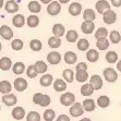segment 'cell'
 <instances>
[{"instance_id":"6da1fadb","label":"cell","mask_w":121,"mask_h":121,"mask_svg":"<svg viewBox=\"0 0 121 121\" xmlns=\"http://www.w3.org/2000/svg\"><path fill=\"white\" fill-rule=\"evenodd\" d=\"M75 100V96L73 93H70V92H65V94H62L60 96V104L68 107V106H71V105L74 103Z\"/></svg>"},{"instance_id":"7a4b0ae2","label":"cell","mask_w":121,"mask_h":121,"mask_svg":"<svg viewBox=\"0 0 121 121\" xmlns=\"http://www.w3.org/2000/svg\"><path fill=\"white\" fill-rule=\"evenodd\" d=\"M69 111H70V115L72 116V117L78 118V117L83 115V112H84L85 110H84V108L82 107L81 103H73V104L71 105Z\"/></svg>"},{"instance_id":"3957f363","label":"cell","mask_w":121,"mask_h":121,"mask_svg":"<svg viewBox=\"0 0 121 121\" xmlns=\"http://www.w3.org/2000/svg\"><path fill=\"white\" fill-rule=\"evenodd\" d=\"M104 78L107 82L112 83V82L117 81V79H118V73L116 72V70L112 69V68H106L104 70Z\"/></svg>"},{"instance_id":"277c9868","label":"cell","mask_w":121,"mask_h":121,"mask_svg":"<svg viewBox=\"0 0 121 121\" xmlns=\"http://www.w3.org/2000/svg\"><path fill=\"white\" fill-rule=\"evenodd\" d=\"M61 11V6H60V2H57V1H51L47 7V13L49 15H58Z\"/></svg>"},{"instance_id":"5b68a950","label":"cell","mask_w":121,"mask_h":121,"mask_svg":"<svg viewBox=\"0 0 121 121\" xmlns=\"http://www.w3.org/2000/svg\"><path fill=\"white\" fill-rule=\"evenodd\" d=\"M103 20L106 24H113L117 20V14L115 11H111V10H106V11L103 13Z\"/></svg>"},{"instance_id":"8992f818","label":"cell","mask_w":121,"mask_h":121,"mask_svg":"<svg viewBox=\"0 0 121 121\" xmlns=\"http://www.w3.org/2000/svg\"><path fill=\"white\" fill-rule=\"evenodd\" d=\"M27 81L25 79H23V78H17L13 82V86L17 92H24L27 88Z\"/></svg>"},{"instance_id":"52a82bcc","label":"cell","mask_w":121,"mask_h":121,"mask_svg":"<svg viewBox=\"0 0 121 121\" xmlns=\"http://www.w3.org/2000/svg\"><path fill=\"white\" fill-rule=\"evenodd\" d=\"M1 101H2L6 106H13V105L17 104V96L14 95V94L9 93V94H4V95L2 96Z\"/></svg>"},{"instance_id":"ba28073f","label":"cell","mask_w":121,"mask_h":121,"mask_svg":"<svg viewBox=\"0 0 121 121\" xmlns=\"http://www.w3.org/2000/svg\"><path fill=\"white\" fill-rule=\"evenodd\" d=\"M0 36L2 37L3 39L10 40L13 37V31L8 25H2L0 27Z\"/></svg>"},{"instance_id":"9c48e42d","label":"cell","mask_w":121,"mask_h":121,"mask_svg":"<svg viewBox=\"0 0 121 121\" xmlns=\"http://www.w3.org/2000/svg\"><path fill=\"white\" fill-rule=\"evenodd\" d=\"M96 11L98 12L99 14H103L106 10H109L110 9V4L107 0H98L95 4Z\"/></svg>"},{"instance_id":"30bf717a","label":"cell","mask_w":121,"mask_h":121,"mask_svg":"<svg viewBox=\"0 0 121 121\" xmlns=\"http://www.w3.org/2000/svg\"><path fill=\"white\" fill-rule=\"evenodd\" d=\"M68 11H69V13H70L72 17H78V15H80V14H81V12H82L81 3H79V2H72L70 6H69Z\"/></svg>"},{"instance_id":"8fae6325","label":"cell","mask_w":121,"mask_h":121,"mask_svg":"<svg viewBox=\"0 0 121 121\" xmlns=\"http://www.w3.org/2000/svg\"><path fill=\"white\" fill-rule=\"evenodd\" d=\"M47 61L50 65H59L61 61V55L57 51H51L47 56Z\"/></svg>"},{"instance_id":"7c38bea8","label":"cell","mask_w":121,"mask_h":121,"mask_svg":"<svg viewBox=\"0 0 121 121\" xmlns=\"http://www.w3.org/2000/svg\"><path fill=\"white\" fill-rule=\"evenodd\" d=\"M95 30V24L94 22H88V21H84L82 23L81 25V31L83 32L84 34L88 35V34H92Z\"/></svg>"},{"instance_id":"4fadbf2b","label":"cell","mask_w":121,"mask_h":121,"mask_svg":"<svg viewBox=\"0 0 121 121\" xmlns=\"http://www.w3.org/2000/svg\"><path fill=\"white\" fill-rule=\"evenodd\" d=\"M25 110L22 107H15L12 110V117L15 120H22L25 118Z\"/></svg>"},{"instance_id":"5bb4252c","label":"cell","mask_w":121,"mask_h":121,"mask_svg":"<svg viewBox=\"0 0 121 121\" xmlns=\"http://www.w3.org/2000/svg\"><path fill=\"white\" fill-rule=\"evenodd\" d=\"M90 83L94 86V88L96 90H100L101 87H103V80H101V78L98 75V74H94V75H92V78H91L90 80Z\"/></svg>"},{"instance_id":"9a60e30c","label":"cell","mask_w":121,"mask_h":121,"mask_svg":"<svg viewBox=\"0 0 121 121\" xmlns=\"http://www.w3.org/2000/svg\"><path fill=\"white\" fill-rule=\"evenodd\" d=\"M4 9L8 13H15V12L19 11V4L14 0H9L4 6Z\"/></svg>"},{"instance_id":"2e32d148","label":"cell","mask_w":121,"mask_h":121,"mask_svg":"<svg viewBox=\"0 0 121 121\" xmlns=\"http://www.w3.org/2000/svg\"><path fill=\"white\" fill-rule=\"evenodd\" d=\"M63 59H65V62L68 63V65H74L76 62V60H78V56L73 51H67L65 54Z\"/></svg>"},{"instance_id":"e0dca14e","label":"cell","mask_w":121,"mask_h":121,"mask_svg":"<svg viewBox=\"0 0 121 121\" xmlns=\"http://www.w3.org/2000/svg\"><path fill=\"white\" fill-rule=\"evenodd\" d=\"M12 24L15 27H22L25 24V17L23 14H15L12 19Z\"/></svg>"},{"instance_id":"ac0fdd59","label":"cell","mask_w":121,"mask_h":121,"mask_svg":"<svg viewBox=\"0 0 121 121\" xmlns=\"http://www.w3.org/2000/svg\"><path fill=\"white\" fill-rule=\"evenodd\" d=\"M54 90L56 92H63L67 90V81H63L62 79H57L54 82Z\"/></svg>"},{"instance_id":"d6986e66","label":"cell","mask_w":121,"mask_h":121,"mask_svg":"<svg viewBox=\"0 0 121 121\" xmlns=\"http://www.w3.org/2000/svg\"><path fill=\"white\" fill-rule=\"evenodd\" d=\"M12 67V61L8 57H2L0 59V69L2 71H8Z\"/></svg>"},{"instance_id":"ffe728a7","label":"cell","mask_w":121,"mask_h":121,"mask_svg":"<svg viewBox=\"0 0 121 121\" xmlns=\"http://www.w3.org/2000/svg\"><path fill=\"white\" fill-rule=\"evenodd\" d=\"M65 26L60 24V23H57L52 26V34H54L55 36L57 37H62L65 35Z\"/></svg>"},{"instance_id":"44dd1931","label":"cell","mask_w":121,"mask_h":121,"mask_svg":"<svg viewBox=\"0 0 121 121\" xmlns=\"http://www.w3.org/2000/svg\"><path fill=\"white\" fill-rule=\"evenodd\" d=\"M54 81V78L51 74H44V75L40 78L39 80V83L42 85L43 87H48V86H50L51 83Z\"/></svg>"},{"instance_id":"7402d4cb","label":"cell","mask_w":121,"mask_h":121,"mask_svg":"<svg viewBox=\"0 0 121 121\" xmlns=\"http://www.w3.org/2000/svg\"><path fill=\"white\" fill-rule=\"evenodd\" d=\"M11 90H12V85L9 81L3 80V81L0 82V92H1V94H3V95L9 94L11 92Z\"/></svg>"},{"instance_id":"603a6c76","label":"cell","mask_w":121,"mask_h":121,"mask_svg":"<svg viewBox=\"0 0 121 121\" xmlns=\"http://www.w3.org/2000/svg\"><path fill=\"white\" fill-rule=\"evenodd\" d=\"M75 80L78 82L84 83L88 80V73L86 72V70H78L75 73Z\"/></svg>"},{"instance_id":"cb8c5ba5","label":"cell","mask_w":121,"mask_h":121,"mask_svg":"<svg viewBox=\"0 0 121 121\" xmlns=\"http://www.w3.org/2000/svg\"><path fill=\"white\" fill-rule=\"evenodd\" d=\"M94 86L91 83H87V84H83V86L81 87V94L83 96H91L94 93Z\"/></svg>"},{"instance_id":"d4e9b609","label":"cell","mask_w":121,"mask_h":121,"mask_svg":"<svg viewBox=\"0 0 121 121\" xmlns=\"http://www.w3.org/2000/svg\"><path fill=\"white\" fill-rule=\"evenodd\" d=\"M83 108H84L85 111H88V112L94 111L95 108H96L95 101H94L93 99H91V98H86L84 101H83Z\"/></svg>"},{"instance_id":"484cf974","label":"cell","mask_w":121,"mask_h":121,"mask_svg":"<svg viewBox=\"0 0 121 121\" xmlns=\"http://www.w3.org/2000/svg\"><path fill=\"white\" fill-rule=\"evenodd\" d=\"M26 23H27L28 27H31V28L37 27L38 24H39V17H37V15H35V14L30 15V17H27V20H26Z\"/></svg>"},{"instance_id":"4316f807","label":"cell","mask_w":121,"mask_h":121,"mask_svg":"<svg viewBox=\"0 0 121 121\" xmlns=\"http://www.w3.org/2000/svg\"><path fill=\"white\" fill-rule=\"evenodd\" d=\"M98 58H99V55H98V51L96 50V49H90V50H87V52H86V59L90 62H96L98 60Z\"/></svg>"},{"instance_id":"83f0119b","label":"cell","mask_w":121,"mask_h":121,"mask_svg":"<svg viewBox=\"0 0 121 121\" xmlns=\"http://www.w3.org/2000/svg\"><path fill=\"white\" fill-rule=\"evenodd\" d=\"M96 46H97V48H98L99 50H107L108 47H109V40L106 37L99 38V39H97Z\"/></svg>"},{"instance_id":"f1b7e54d","label":"cell","mask_w":121,"mask_h":121,"mask_svg":"<svg viewBox=\"0 0 121 121\" xmlns=\"http://www.w3.org/2000/svg\"><path fill=\"white\" fill-rule=\"evenodd\" d=\"M78 37H79V34L74 30H70L65 34V39L68 43H75L78 40Z\"/></svg>"},{"instance_id":"f546056e","label":"cell","mask_w":121,"mask_h":121,"mask_svg":"<svg viewBox=\"0 0 121 121\" xmlns=\"http://www.w3.org/2000/svg\"><path fill=\"white\" fill-rule=\"evenodd\" d=\"M110 104V99L109 97H107V96H99L98 98H97V105H98V107L100 108H106L108 107Z\"/></svg>"},{"instance_id":"4dcf8cb0","label":"cell","mask_w":121,"mask_h":121,"mask_svg":"<svg viewBox=\"0 0 121 121\" xmlns=\"http://www.w3.org/2000/svg\"><path fill=\"white\" fill-rule=\"evenodd\" d=\"M95 17H96V14L92 9H86L84 11V13H83V19H84V21L93 22V21L95 20Z\"/></svg>"},{"instance_id":"1f68e13d","label":"cell","mask_w":121,"mask_h":121,"mask_svg":"<svg viewBox=\"0 0 121 121\" xmlns=\"http://www.w3.org/2000/svg\"><path fill=\"white\" fill-rule=\"evenodd\" d=\"M48 46L50 48L60 47V46H61V39H60V37H57V36L49 37V39H48Z\"/></svg>"},{"instance_id":"d6a6232c","label":"cell","mask_w":121,"mask_h":121,"mask_svg":"<svg viewBox=\"0 0 121 121\" xmlns=\"http://www.w3.org/2000/svg\"><path fill=\"white\" fill-rule=\"evenodd\" d=\"M28 10L33 13H39L40 10H42V6L39 4V2H37V1H31V2L28 3L27 6Z\"/></svg>"},{"instance_id":"836d02e7","label":"cell","mask_w":121,"mask_h":121,"mask_svg":"<svg viewBox=\"0 0 121 121\" xmlns=\"http://www.w3.org/2000/svg\"><path fill=\"white\" fill-rule=\"evenodd\" d=\"M62 76H63V79H65L68 83H72L73 79H74V72L71 70V69H65V70H63V72H62Z\"/></svg>"},{"instance_id":"e575fe53","label":"cell","mask_w":121,"mask_h":121,"mask_svg":"<svg viewBox=\"0 0 121 121\" xmlns=\"http://www.w3.org/2000/svg\"><path fill=\"white\" fill-rule=\"evenodd\" d=\"M13 73L14 74H17V75H20L22 74L24 71H25V65L23 63V62H17V63H14L13 65Z\"/></svg>"},{"instance_id":"d590c367","label":"cell","mask_w":121,"mask_h":121,"mask_svg":"<svg viewBox=\"0 0 121 121\" xmlns=\"http://www.w3.org/2000/svg\"><path fill=\"white\" fill-rule=\"evenodd\" d=\"M109 39L112 44H118L121 40V35L118 31H111L109 33Z\"/></svg>"},{"instance_id":"8d00e7d4","label":"cell","mask_w":121,"mask_h":121,"mask_svg":"<svg viewBox=\"0 0 121 121\" xmlns=\"http://www.w3.org/2000/svg\"><path fill=\"white\" fill-rule=\"evenodd\" d=\"M35 68H36V70L38 73H45L48 69V65H47V63H45L43 60H38V61L35 63Z\"/></svg>"},{"instance_id":"74e56055","label":"cell","mask_w":121,"mask_h":121,"mask_svg":"<svg viewBox=\"0 0 121 121\" xmlns=\"http://www.w3.org/2000/svg\"><path fill=\"white\" fill-rule=\"evenodd\" d=\"M43 47V44L39 39H32L30 42V48L33 51H39Z\"/></svg>"},{"instance_id":"f35d334b","label":"cell","mask_w":121,"mask_h":121,"mask_svg":"<svg viewBox=\"0 0 121 121\" xmlns=\"http://www.w3.org/2000/svg\"><path fill=\"white\" fill-rule=\"evenodd\" d=\"M38 72H37L36 68H35V65H28L27 69H26V75L30 79H35L37 75H38Z\"/></svg>"},{"instance_id":"ab89813d","label":"cell","mask_w":121,"mask_h":121,"mask_svg":"<svg viewBox=\"0 0 121 121\" xmlns=\"http://www.w3.org/2000/svg\"><path fill=\"white\" fill-rule=\"evenodd\" d=\"M106 61L109 63H116L118 61V55L115 51H108L106 54Z\"/></svg>"},{"instance_id":"60d3db41","label":"cell","mask_w":121,"mask_h":121,"mask_svg":"<svg viewBox=\"0 0 121 121\" xmlns=\"http://www.w3.org/2000/svg\"><path fill=\"white\" fill-rule=\"evenodd\" d=\"M78 48H79V50L81 51H85L87 50L88 48H90V43L86 38H82L78 42Z\"/></svg>"},{"instance_id":"b9f144b4","label":"cell","mask_w":121,"mask_h":121,"mask_svg":"<svg viewBox=\"0 0 121 121\" xmlns=\"http://www.w3.org/2000/svg\"><path fill=\"white\" fill-rule=\"evenodd\" d=\"M23 46H24V43H23L21 39H13L11 43V48L15 51L21 50L23 48Z\"/></svg>"},{"instance_id":"7bdbcfd3","label":"cell","mask_w":121,"mask_h":121,"mask_svg":"<svg viewBox=\"0 0 121 121\" xmlns=\"http://www.w3.org/2000/svg\"><path fill=\"white\" fill-rule=\"evenodd\" d=\"M27 121H40V115L37 111H30L26 116Z\"/></svg>"},{"instance_id":"ee69618b","label":"cell","mask_w":121,"mask_h":121,"mask_svg":"<svg viewBox=\"0 0 121 121\" xmlns=\"http://www.w3.org/2000/svg\"><path fill=\"white\" fill-rule=\"evenodd\" d=\"M55 117H56V113L52 109H46L44 111V119L46 121H52L55 119Z\"/></svg>"},{"instance_id":"f6af8a7d","label":"cell","mask_w":121,"mask_h":121,"mask_svg":"<svg viewBox=\"0 0 121 121\" xmlns=\"http://www.w3.org/2000/svg\"><path fill=\"white\" fill-rule=\"evenodd\" d=\"M108 35V31L107 28L105 27H99L95 33V38L96 39H99V38H103V37H107Z\"/></svg>"},{"instance_id":"bcb514c9","label":"cell","mask_w":121,"mask_h":121,"mask_svg":"<svg viewBox=\"0 0 121 121\" xmlns=\"http://www.w3.org/2000/svg\"><path fill=\"white\" fill-rule=\"evenodd\" d=\"M43 97H44V94H42V93H35L33 95V103L35 105H40Z\"/></svg>"},{"instance_id":"7dc6e473","label":"cell","mask_w":121,"mask_h":121,"mask_svg":"<svg viewBox=\"0 0 121 121\" xmlns=\"http://www.w3.org/2000/svg\"><path fill=\"white\" fill-rule=\"evenodd\" d=\"M49 104H50V97H49V95H47V94H44V97H43L42 103H40L39 106H42V107H47V106H49Z\"/></svg>"},{"instance_id":"c3c4849f","label":"cell","mask_w":121,"mask_h":121,"mask_svg":"<svg viewBox=\"0 0 121 121\" xmlns=\"http://www.w3.org/2000/svg\"><path fill=\"white\" fill-rule=\"evenodd\" d=\"M75 70H87V65L85 63V62H80V63H78L76 65V68Z\"/></svg>"},{"instance_id":"681fc988","label":"cell","mask_w":121,"mask_h":121,"mask_svg":"<svg viewBox=\"0 0 121 121\" xmlns=\"http://www.w3.org/2000/svg\"><path fill=\"white\" fill-rule=\"evenodd\" d=\"M57 120L58 121H69L70 120V118L68 117V116H65V115H60L58 118H57Z\"/></svg>"},{"instance_id":"f907efd6","label":"cell","mask_w":121,"mask_h":121,"mask_svg":"<svg viewBox=\"0 0 121 121\" xmlns=\"http://www.w3.org/2000/svg\"><path fill=\"white\" fill-rule=\"evenodd\" d=\"M110 2L113 7L118 8V7H121V0H110Z\"/></svg>"},{"instance_id":"816d5d0a","label":"cell","mask_w":121,"mask_h":121,"mask_svg":"<svg viewBox=\"0 0 121 121\" xmlns=\"http://www.w3.org/2000/svg\"><path fill=\"white\" fill-rule=\"evenodd\" d=\"M117 69H118L119 72H121V60H119L118 63H117Z\"/></svg>"},{"instance_id":"f5cc1de1","label":"cell","mask_w":121,"mask_h":121,"mask_svg":"<svg viewBox=\"0 0 121 121\" xmlns=\"http://www.w3.org/2000/svg\"><path fill=\"white\" fill-rule=\"evenodd\" d=\"M51 1H52V0H40V2L45 3V4H49V3H50Z\"/></svg>"},{"instance_id":"db71d44e","label":"cell","mask_w":121,"mask_h":121,"mask_svg":"<svg viewBox=\"0 0 121 121\" xmlns=\"http://www.w3.org/2000/svg\"><path fill=\"white\" fill-rule=\"evenodd\" d=\"M58 1H59L60 3H68L70 0H58Z\"/></svg>"}]
</instances>
